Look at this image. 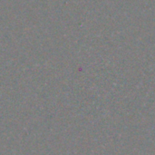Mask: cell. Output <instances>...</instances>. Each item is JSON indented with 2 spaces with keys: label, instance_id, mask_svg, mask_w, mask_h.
I'll list each match as a JSON object with an SVG mask.
<instances>
[]
</instances>
